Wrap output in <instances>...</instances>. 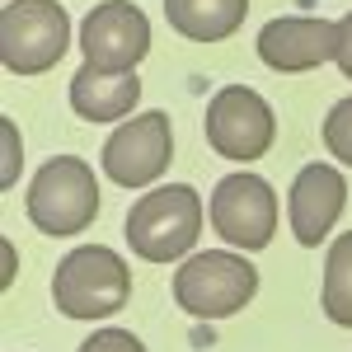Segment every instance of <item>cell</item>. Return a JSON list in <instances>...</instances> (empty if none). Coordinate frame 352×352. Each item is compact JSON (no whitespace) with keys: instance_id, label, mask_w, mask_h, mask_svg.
Listing matches in <instances>:
<instances>
[{"instance_id":"cell-1","label":"cell","mask_w":352,"mask_h":352,"mask_svg":"<svg viewBox=\"0 0 352 352\" xmlns=\"http://www.w3.org/2000/svg\"><path fill=\"white\" fill-rule=\"evenodd\" d=\"M132 296V272L109 244H76L52 277V300L66 320H109Z\"/></svg>"},{"instance_id":"cell-2","label":"cell","mask_w":352,"mask_h":352,"mask_svg":"<svg viewBox=\"0 0 352 352\" xmlns=\"http://www.w3.org/2000/svg\"><path fill=\"white\" fill-rule=\"evenodd\" d=\"M28 221L43 230V235H80L89 221L99 217V179L94 169L76 155H52L47 164H38L33 184L24 197Z\"/></svg>"},{"instance_id":"cell-3","label":"cell","mask_w":352,"mask_h":352,"mask_svg":"<svg viewBox=\"0 0 352 352\" xmlns=\"http://www.w3.org/2000/svg\"><path fill=\"white\" fill-rule=\"evenodd\" d=\"M202 230V197L188 184H164L146 192L127 212V244L146 263H174L184 258Z\"/></svg>"},{"instance_id":"cell-4","label":"cell","mask_w":352,"mask_h":352,"mask_svg":"<svg viewBox=\"0 0 352 352\" xmlns=\"http://www.w3.org/2000/svg\"><path fill=\"white\" fill-rule=\"evenodd\" d=\"M258 292V272L244 254H226V249H207L179 263L174 272V300L192 320H226L240 315Z\"/></svg>"},{"instance_id":"cell-5","label":"cell","mask_w":352,"mask_h":352,"mask_svg":"<svg viewBox=\"0 0 352 352\" xmlns=\"http://www.w3.org/2000/svg\"><path fill=\"white\" fill-rule=\"evenodd\" d=\"M71 47V19L56 0H10L0 10V61L14 76H43Z\"/></svg>"},{"instance_id":"cell-6","label":"cell","mask_w":352,"mask_h":352,"mask_svg":"<svg viewBox=\"0 0 352 352\" xmlns=\"http://www.w3.org/2000/svg\"><path fill=\"white\" fill-rule=\"evenodd\" d=\"M272 136H277V122H272V109L258 89L226 85V89L212 94V104H207V141H212L217 155L249 164L258 155H268Z\"/></svg>"},{"instance_id":"cell-7","label":"cell","mask_w":352,"mask_h":352,"mask_svg":"<svg viewBox=\"0 0 352 352\" xmlns=\"http://www.w3.org/2000/svg\"><path fill=\"white\" fill-rule=\"evenodd\" d=\"M169 160H174V127H169V113H160V109H146L136 118H127L104 141V174L118 188L155 184L169 169Z\"/></svg>"},{"instance_id":"cell-8","label":"cell","mask_w":352,"mask_h":352,"mask_svg":"<svg viewBox=\"0 0 352 352\" xmlns=\"http://www.w3.org/2000/svg\"><path fill=\"white\" fill-rule=\"evenodd\" d=\"M217 240L235 249H268L277 230V192L258 174H226L207 202Z\"/></svg>"},{"instance_id":"cell-9","label":"cell","mask_w":352,"mask_h":352,"mask_svg":"<svg viewBox=\"0 0 352 352\" xmlns=\"http://www.w3.org/2000/svg\"><path fill=\"white\" fill-rule=\"evenodd\" d=\"M80 52L89 66L113 71V76H127L151 52V24H146V14L136 10L132 0H104V5H94L85 14Z\"/></svg>"},{"instance_id":"cell-10","label":"cell","mask_w":352,"mask_h":352,"mask_svg":"<svg viewBox=\"0 0 352 352\" xmlns=\"http://www.w3.org/2000/svg\"><path fill=\"white\" fill-rule=\"evenodd\" d=\"M343 207H348V179L333 164H300V174L292 179V197H287L296 244H305V249L324 244L329 230L343 217Z\"/></svg>"},{"instance_id":"cell-11","label":"cell","mask_w":352,"mask_h":352,"mask_svg":"<svg viewBox=\"0 0 352 352\" xmlns=\"http://www.w3.org/2000/svg\"><path fill=\"white\" fill-rule=\"evenodd\" d=\"M333 52H338V24H329V19L282 14V19H268V24L258 28V56H263V66L287 71V76L315 71V66L333 61Z\"/></svg>"},{"instance_id":"cell-12","label":"cell","mask_w":352,"mask_h":352,"mask_svg":"<svg viewBox=\"0 0 352 352\" xmlns=\"http://www.w3.org/2000/svg\"><path fill=\"white\" fill-rule=\"evenodd\" d=\"M141 99V80L136 71L127 76H113V71H99L85 61L80 71L71 76V109L85 122H127V113L136 109Z\"/></svg>"},{"instance_id":"cell-13","label":"cell","mask_w":352,"mask_h":352,"mask_svg":"<svg viewBox=\"0 0 352 352\" xmlns=\"http://www.w3.org/2000/svg\"><path fill=\"white\" fill-rule=\"evenodd\" d=\"M249 0H164V19L188 43H221L244 24Z\"/></svg>"},{"instance_id":"cell-14","label":"cell","mask_w":352,"mask_h":352,"mask_svg":"<svg viewBox=\"0 0 352 352\" xmlns=\"http://www.w3.org/2000/svg\"><path fill=\"white\" fill-rule=\"evenodd\" d=\"M320 300H324V315L333 320V324L352 329V230L329 244L324 292H320Z\"/></svg>"},{"instance_id":"cell-15","label":"cell","mask_w":352,"mask_h":352,"mask_svg":"<svg viewBox=\"0 0 352 352\" xmlns=\"http://www.w3.org/2000/svg\"><path fill=\"white\" fill-rule=\"evenodd\" d=\"M324 146L338 164H352V94L324 113Z\"/></svg>"},{"instance_id":"cell-16","label":"cell","mask_w":352,"mask_h":352,"mask_svg":"<svg viewBox=\"0 0 352 352\" xmlns=\"http://www.w3.org/2000/svg\"><path fill=\"white\" fill-rule=\"evenodd\" d=\"M80 352H146L132 329H99L80 343Z\"/></svg>"},{"instance_id":"cell-17","label":"cell","mask_w":352,"mask_h":352,"mask_svg":"<svg viewBox=\"0 0 352 352\" xmlns=\"http://www.w3.org/2000/svg\"><path fill=\"white\" fill-rule=\"evenodd\" d=\"M0 132H5V169H0V184L10 188V184L19 179V127L5 118V122H0Z\"/></svg>"},{"instance_id":"cell-18","label":"cell","mask_w":352,"mask_h":352,"mask_svg":"<svg viewBox=\"0 0 352 352\" xmlns=\"http://www.w3.org/2000/svg\"><path fill=\"white\" fill-rule=\"evenodd\" d=\"M333 61H338V71L352 80V14L338 19V52H333Z\"/></svg>"},{"instance_id":"cell-19","label":"cell","mask_w":352,"mask_h":352,"mask_svg":"<svg viewBox=\"0 0 352 352\" xmlns=\"http://www.w3.org/2000/svg\"><path fill=\"white\" fill-rule=\"evenodd\" d=\"M10 282H14V249L5 244V287H10Z\"/></svg>"}]
</instances>
